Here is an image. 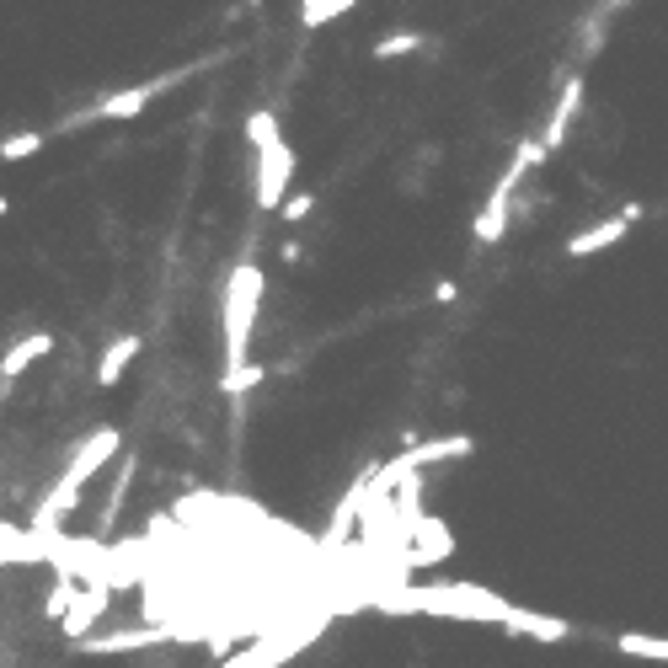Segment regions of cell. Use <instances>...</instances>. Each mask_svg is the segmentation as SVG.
I'll return each instance as SVG.
<instances>
[{"instance_id": "obj_15", "label": "cell", "mask_w": 668, "mask_h": 668, "mask_svg": "<svg viewBox=\"0 0 668 668\" xmlns=\"http://www.w3.org/2000/svg\"><path fill=\"white\" fill-rule=\"evenodd\" d=\"M166 631H118V636H91V642H81L86 652H123V647H150L161 642Z\"/></svg>"}, {"instance_id": "obj_21", "label": "cell", "mask_w": 668, "mask_h": 668, "mask_svg": "<svg viewBox=\"0 0 668 668\" xmlns=\"http://www.w3.org/2000/svg\"><path fill=\"white\" fill-rule=\"evenodd\" d=\"M353 6V0H321L316 11H305V27H321V22H332V17H343V11Z\"/></svg>"}, {"instance_id": "obj_20", "label": "cell", "mask_w": 668, "mask_h": 668, "mask_svg": "<svg viewBox=\"0 0 668 668\" xmlns=\"http://www.w3.org/2000/svg\"><path fill=\"white\" fill-rule=\"evenodd\" d=\"M43 145V134H11L6 145H0V155H6V161H22V155H33Z\"/></svg>"}, {"instance_id": "obj_24", "label": "cell", "mask_w": 668, "mask_h": 668, "mask_svg": "<svg viewBox=\"0 0 668 668\" xmlns=\"http://www.w3.org/2000/svg\"><path fill=\"white\" fill-rule=\"evenodd\" d=\"M316 6H321V0H305V11H316Z\"/></svg>"}, {"instance_id": "obj_11", "label": "cell", "mask_w": 668, "mask_h": 668, "mask_svg": "<svg viewBox=\"0 0 668 668\" xmlns=\"http://www.w3.org/2000/svg\"><path fill=\"white\" fill-rule=\"evenodd\" d=\"M49 348H54V337H49V332H38V337H27V343H17V348H11V353H6V364H0V375H6V385L17 380V375H22V369L33 364V359H43Z\"/></svg>"}, {"instance_id": "obj_9", "label": "cell", "mask_w": 668, "mask_h": 668, "mask_svg": "<svg viewBox=\"0 0 668 668\" xmlns=\"http://www.w3.org/2000/svg\"><path fill=\"white\" fill-rule=\"evenodd\" d=\"M359 503H369V476H364V481H353L348 497L337 503V519H332V530H326V546H343V540H348L353 519H359Z\"/></svg>"}, {"instance_id": "obj_2", "label": "cell", "mask_w": 668, "mask_h": 668, "mask_svg": "<svg viewBox=\"0 0 668 668\" xmlns=\"http://www.w3.org/2000/svg\"><path fill=\"white\" fill-rule=\"evenodd\" d=\"M257 300H262V273L252 262H241L225 294V375L246 369V348H252V321H257Z\"/></svg>"}, {"instance_id": "obj_18", "label": "cell", "mask_w": 668, "mask_h": 668, "mask_svg": "<svg viewBox=\"0 0 668 668\" xmlns=\"http://www.w3.org/2000/svg\"><path fill=\"white\" fill-rule=\"evenodd\" d=\"M129 481H134V460H129V465H118V487H113V497H107V508H102V530H113L123 497H129Z\"/></svg>"}, {"instance_id": "obj_14", "label": "cell", "mask_w": 668, "mask_h": 668, "mask_svg": "<svg viewBox=\"0 0 668 668\" xmlns=\"http://www.w3.org/2000/svg\"><path fill=\"white\" fill-rule=\"evenodd\" d=\"M134 353H139V337H118V343L102 353V364H97V380H102V385H113V380L123 375V369H129V359H134Z\"/></svg>"}, {"instance_id": "obj_4", "label": "cell", "mask_w": 668, "mask_h": 668, "mask_svg": "<svg viewBox=\"0 0 668 668\" xmlns=\"http://www.w3.org/2000/svg\"><path fill=\"white\" fill-rule=\"evenodd\" d=\"M113 449H118V433H113V428L91 433V439H86L81 449H75V460H70V471H65V481H59V487L81 497V487H86V481L97 476V471H102L107 460H113Z\"/></svg>"}, {"instance_id": "obj_12", "label": "cell", "mask_w": 668, "mask_h": 668, "mask_svg": "<svg viewBox=\"0 0 668 668\" xmlns=\"http://www.w3.org/2000/svg\"><path fill=\"white\" fill-rule=\"evenodd\" d=\"M107 599H113L107 588H91V594H81V604H75V610L65 615V636H81V631L91 626V620H97V615L107 610Z\"/></svg>"}, {"instance_id": "obj_8", "label": "cell", "mask_w": 668, "mask_h": 668, "mask_svg": "<svg viewBox=\"0 0 668 668\" xmlns=\"http://www.w3.org/2000/svg\"><path fill=\"white\" fill-rule=\"evenodd\" d=\"M583 107V81H567L562 86V97H556V107H551V123H546V150H556L567 139V129H572V113Z\"/></svg>"}, {"instance_id": "obj_5", "label": "cell", "mask_w": 668, "mask_h": 668, "mask_svg": "<svg viewBox=\"0 0 668 668\" xmlns=\"http://www.w3.org/2000/svg\"><path fill=\"white\" fill-rule=\"evenodd\" d=\"M161 86H172V81H150V86H134V91H118V97H102L97 107H91V113H75L70 123H59V129H81V123L86 118H134L139 113V107H145L150 97H155V91H161Z\"/></svg>"}, {"instance_id": "obj_1", "label": "cell", "mask_w": 668, "mask_h": 668, "mask_svg": "<svg viewBox=\"0 0 668 668\" xmlns=\"http://www.w3.org/2000/svg\"><path fill=\"white\" fill-rule=\"evenodd\" d=\"M375 604H380V610H391V615L423 610V615H455V620H497V626L514 620V604L487 594V588H471V583H455V588H401V594H385Z\"/></svg>"}, {"instance_id": "obj_22", "label": "cell", "mask_w": 668, "mask_h": 668, "mask_svg": "<svg viewBox=\"0 0 668 668\" xmlns=\"http://www.w3.org/2000/svg\"><path fill=\"white\" fill-rule=\"evenodd\" d=\"M257 380H262V369L246 364V369H236V375H225V391H230V396H236V391H252Z\"/></svg>"}, {"instance_id": "obj_3", "label": "cell", "mask_w": 668, "mask_h": 668, "mask_svg": "<svg viewBox=\"0 0 668 668\" xmlns=\"http://www.w3.org/2000/svg\"><path fill=\"white\" fill-rule=\"evenodd\" d=\"M289 177H294V150L278 139V145L262 150V166H257V204H262V209H284Z\"/></svg>"}, {"instance_id": "obj_23", "label": "cell", "mask_w": 668, "mask_h": 668, "mask_svg": "<svg viewBox=\"0 0 668 668\" xmlns=\"http://www.w3.org/2000/svg\"><path fill=\"white\" fill-rule=\"evenodd\" d=\"M310 209H316V204H310V198H289V204L278 209V214H284V220H305Z\"/></svg>"}, {"instance_id": "obj_10", "label": "cell", "mask_w": 668, "mask_h": 668, "mask_svg": "<svg viewBox=\"0 0 668 668\" xmlns=\"http://www.w3.org/2000/svg\"><path fill=\"white\" fill-rule=\"evenodd\" d=\"M508 631H519V636H535V642H562V636H567L572 626H567V620H556V615L514 610V620H508Z\"/></svg>"}, {"instance_id": "obj_13", "label": "cell", "mask_w": 668, "mask_h": 668, "mask_svg": "<svg viewBox=\"0 0 668 668\" xmlns=\"http://www.w3.org/2000/svg\"><path fill=\"white\" fill-rule=\"evenodd\" d=\"M503 230H508V198H487V209L476 214V241L492 246L503 241Z\"/></svg>"}, {"instance_id": "obj_17", "label": "cell", "mask_w": 668, "mask_h": 668, "mask_svg": "<svg viewBox=\"0 0 668 668\" xmlns=\"http://www.w3.org/2000/svg\"><path fill=\"white\" fill-rule=\"evenodd\" d=\"M246 139L257 145V155L268 145H278V118L273 113H252V118H246Z\"/></svg>"}, {"instance_id": "obj_7", "label": "cell", "mask_w": 668, "mask_h": 668, "mask_svg": "<svg viewBox=\"0 0 668 668\" xmlns=\"http://www.w3.org/2000/svg\"><path fill=\"white\" fill-rule=\"evenodd\" d=\"M471 449H476V439H465V433H455V439H428V444H417V449H407L401 460H407L412 471H423L428 460H465Z\"/></svg>"}, {"instance_id": "obj_16", "label": "cell", "mask_w": 668, "mask_h": 668, "mask_svg": "<svg viewBox=\"0 0 668 668\" xmlns=\"http://www.w3.org/2000/svg\"><path fill=\"white\" fill-rule=\"evenodd\" d=\"M620 652H631V658H658V663H668V636H620Z\"/></svg>"}, {"instance_id": "obj_6", "label": "cell", "mask_w": 668, "mask_h": 668, "mask_svg": "<svg viewBox=\"0 0 668 668\" xmlns=\"http://www.w3.org/2000/svg\"><path fill=\"white\" fill-rule=\"evenodd\" d=\"M626 225H631L626 214H615V220L588 225L583 236H572V241H567V252H572V257H594V252H604V246H615L620 236H626Z\"/></svg>"}, {"instance_id": "obj_19", "label": "cell", "mask_w": 668, "mask_h": 668, "mask_svg": "<svg viewBox=\"0 0 668 668\" xmlns=\"http://www.w3.org/2000/svg\"><path fill=\"white\" fill-rule=\"evenodd\" d=\"M417 49V33H391L375 43V59H396V54H412Z\"/></svg>"}]
</instances>
